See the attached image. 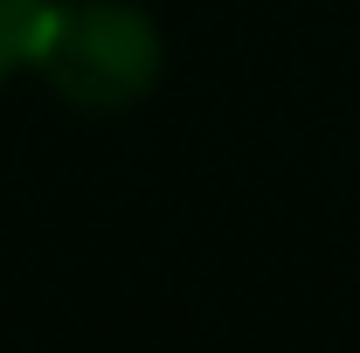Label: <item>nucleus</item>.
<instances>
[{"mask_svg":"<svg viewBox=\"0 0 360 353\" xmlns=\"http://www.w3.org/2000/svg\"><path fill=\"white\" fill-rule=\"evenodd\" d=\"M28 77L70 111H139L167 77V35L139 0H56Z\"/></svg>","mask_w":360,"mask_h":353,"instance_id":"1","label":"nucleus"},{"mask_svg":"<svg viewBox=\"0 0 360 353\" xmlns=\"http://www.w3.org/2000/svg\"><path fill=\"white\" fill-rule=\"evenodd\" d=\"M49 14H56V0H0V84L21 77V70H35Z\"/></svg>","mask_w":360,"mask_h":353,"instance_id":"2","label":"nucleus"}]
</instances>
